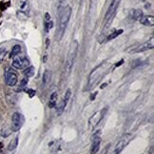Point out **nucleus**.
Here are the masks:
<instances>
[{"label": "nucleus", "mask_w": 154, "mask_h": 154, "mask_svg": "<svg viewBox=\"0 0 154 154\" xmlns=\"http://www.w3.org/2000/svg\"><path fill=\"white\" fill-rule=\"evenodd\" d=\"M123 29H117V31H114V32H112L109 36H108V40H112V39H114V38H116L117 36H119L120 34H122L123 33Z\"/></svg>", "instance_id": "19"}, {"label": "nucleus", "mask_w": 154, "mask_h": 154, "mask_svg": "<svg viewBox=\"0 0 154 154\" xmlns=\"http://www.w3.org/2000/svg\"><path fill=\"white\" fill-rule=\"evenodd\" d=\"M29 61L24 55H16L14 57V60L11 62V67L15 69H25L29 67Z\"/></svg>", "instance_id": "3"}, {"label": "nucleus", "mask_w": 154, "mask_h": 154, "mask_svg": "<svg viewBox=\"0 0 154 154\" xmlns=\"http://www.w3.org/2000/svg\"><path fill=\"white\" fill-rule=\"evenodd\" d=\"M23 116L19 112H14L11 116V131H18L23 124Z\"/></svg>", "instance_id": "7"}, {"label": "nucleus", "mask_w": 154, "mask_h": 154, "mask_svg": "<svg viewBox=\"0 0 154 154\" xmlns=\"http://www.w3.org/2000/svg\"><path fill=\"white\" fill-rule=\"evenodd\" d=\"M70 14H72V8L69 6H66L65 8L62 9V11L59 14V25H58V29H57V37L58 40H60L64 32L66 31L67 25L69 23V20L70 18Z\"/></svg>", "instance_id": "1"}, {"label": "nucleus", "mask_w": 154, "mask_h": 154, "mask_svg": "<svg viewBox=\"0 0 154 154\" xmlns=\"http://www.w3.org/2000/svg\"><path fill=\"white\" fill-rule=\"evenodd\" d=\"M17 81H18V76H17V73L14 72V70L11 68L6 69V70H5L6 84L10 87H14L17 84Z\"/></svg>", "instance_id": "4"}, {"label": "nucleus", "mask_w": 154, "mask_h": 154, "mask_svg": "<svg viewBox=\"0 0 154 154\" xmlns=\"http://www.w3.org/2000/svg\"><path fill=\"white\" fill-rule=\"evenodd\" d=\"M34 73V68L33 67H28L24 70V75L26 77H32Z\"/></svg>", "instance_id": "21"}, {"label": "nucleus", "mask_w": 154, "mask_h": 154, "mask_svg": "<svg viewBox=\"0 0 154 154\" xmlns=\"http://www.w3.org/2000/svg\"><path fill=\"white\" fill-rule=\"evenodd\" d=\"M28 77H25V78H23L21 80V83H20V88H25L26 85L28 84Z\"/></svg>", "instance_id": "24"}, {"label": "nucleus", "mask_w": 154, "mask_h": 154, "mask_svg": "<svg viewBox=\"0 0 154 154\" xmlns=\"http://www.w3.org/2000/svg\"><path fill=\"white\" fill-rule=\"evenodd\" d=\"M120 2H121V0H112L111 1L109 7L108 9V11H106V16H105V23L112 19V17H113V15L115 14V11H116L117 8L119 7Z\"/></svg>", "instance_id": "8"}, {"label": "nucleus", "mask_w": 154, "mask_h": 154, "mask_svg": "<svg viewBox=\"0 0 154 154\" xmlns=\"http://www.w3.org/2000/svg\"><path fill=\"white\" fill-rule=\"evenodd\" d=\"M21 50H22V48H21V46H20V45H15V46H14V47H13V49H11L10 57H11V58H13V57H14V56H16V55H18L19 53L21 52Z\"/></svg>", "instance_id": "17"}, {"label": "nucleus", "mask_w": 154, "mask_h": 154, "mask_svg": "<svg viewBox=\"0 0 154 154\" xmlns=\"http://www.w3.org/2000/svg\"><path fill=\"white\" fill-rule=\"evenodd\" d=\"M6 54H7V49L5 47H1L0 48V63L3 62V60L6 57Z\"/></svg>", "instance_id": "22"}, {"label": "nucleus", "mask_w": 154, "mask_h": 154, "mask_svg": "<svg viewBox=\"0 0 154 154\" xmlns=\"http://www.w3.org/2000/svg\"><path fill=\"white\" fill-rule=\"evenodd\" d=\"M57 99H58V94L56 91H54L51 95V98H50V102H49V108L50 109L55 108V106L57 104Z\"/></svg>", "instance_id": "16"}, {"label": "nucleus", "mask_w": 154, "mask_h": 154, "mask_svg": "<svg viewBox=\"0 0 154 154\" xmlns=\"http://www.w3.org/2000/svg\"><path fill=\"white\" fill-rule=\"evenodd\" d=\"M16 6L20 13H26L29 10V2L28 0H16Z\"/></svg>", "instance_id": "13"}, {"label": "nucleus", "mask_w": 154, "mask_h": 154, "mask_svg": "<svg viewBox=\"0 0 154 154\" xmlns=\"http://www.w3.org/2000/svg\"><path fill=\"white\" fill-rule=\"evenodd\" d=\"M106 110H108V108H105L100 111L96 112L95 114H93L91 117V119L88 120V127H90V128H93L94 127H96L98 124L101 122V120L103 119L106 114Z\"/></svg>", "instance_id": "6"}, {"label": "nucleus", "mask_w": 154, "mask_h": 154, "mask_svg": "<svg viewBox=\"0 0 154 154\" xmlns=\"http://www.w3.org/2000/svg\"><path fill=\"white\" fill-rule=\"evenodd\" d=\"M140 23L144 26H150L152 27L154 25V17L152 15H142L139 19Z\"/></svg>", "instance_id": "12"}, {"label": "nucleus", "mask_w": 154, "mask_h": 154, "mask_svg": "<svg viewBox=\"0 0 154 154\" xmlns=\"http://www.w3.org/2000/svg\"><path fill=\"white\" fill-rule=\"evenodd\" d=\"M28 91H29L28 93L29 94V97H32V96L34 95V94H35V91H34L33 90H29Z\"/></svg>", "instance_id": "25"}, {"label": "nucleus", "mask_w": 154, "mask_h": 154, "mask_svg": "<svg viewBox=\"0 0 154 154\" xmlns=\"http://www.w3.org/2000/svg\"><path fill=\"white\" fill-rule=\"evenodd\" d=\"M77 50H78V43L74 41L72 48H70V51L69 52V55H68V59L66 61V66H65V70H66V74L68 75L70 70H72V67H73V64H74V60H75V57H76V53H77Z\"/></svg>", "instance_id": "2"}, {"label": "nucleus", "mask_w": 154, "mask_h": 154, "mask_svg": "<svg viewBox=\"0 0 154 154\" xmlns=\"http://www.w3.org/2000/svg\"><path fill=\"white\" fill-rule=\"evenodd\" d=\"M17 145H18V137H15L14 139H13L10 142V144L8 146V150L11 151V150L15 149V147L17 146Z\"/></svg>", "instance_id": "18"}, {"label": "nucleus", "mask_w": 154, "mask_h": 154, "mask_svg": "<svg viewBox=\"0 0 154 154\" xmlns=\"http://www.w3.org/2000/svg\"><path fill=\"white\" fill-rule=\"evenodd\" d=\"M153 49V38H151L149 41H147V42L144 43L140 45L139 47H137V49L134 50V52L135 53H138V52H144L146 51H149V50H151Z\"/></svg>", "instance_id": "11"}, {"label": "nucleus", "mask_w": 154, "mask_h": 154, "mask_svg": "<svg viewBox=\"0 0 154 154\" xmlns=\"http://www.w3.org/2000/svg\"><path fill=\"white\" fill-rule=\"evenodd\" d=\"M65 108H66V105H65V104H64V102L62 101V102L60 103V105L58 106V108H57L56 113H57V115H58V116H60V115L63 113V111H64Z\"/></svg>", "instance_id": "23"}, {"label": "nucleus", "mask_w": 154, "mask_h": 154, "mask_svg": "<svg viewBox=\"0 0 154 154\" xmlns=\"http://www.w3.org/2000/svg\"><path fill=\"white\" fill-rule=\"evenodd\" d=\"M129 141V138H128V135L127 136H124L122 137V139L118 142L117 145L115 146V149H114V151H113V154H120L122 152V150L125 149V146L128 145Z\"/></svg>", "instance_id": "9"}, {"label": "nucleus", "mask_w": 154, "mask_h": 154, "mask_svg": "<svg viewBox=\"0 0 154 154\" xmlns=\"http://www.w3.org/2000/svg\"><path fill=\"white\" fill-rule=\"evenodd\" d=\"M104 74V70L101 69V65L96 69H93V72L90 75V79H88V85H90V88H91L94 85L102 79V76Z\"/></svg>", "instance_id": "5"}, {"label": "nucleus", "mask_w": 154, "mask_h": 154, "mask_svg": "<svg viewBox=\"0 0 154 154\" xmlns=\"http://www.w3.org/2000/svg\"><path fill=\"white\" fill-rule=\"evenodd\" d=\"M142 15H143V11H142V10H140V9H132L129 13L130 19H132L134 21L139 20Z\"/></svg>", "instance_id": "14"}, {"label": "nucleus", "mask_w": 154, "mask_h": 154, "mask_svg": "<svg viewBox=\"0 0 154 154\" xmlns=\"http://www.w3.org/2000/svg\"><path fill=\"white\" fill-rule=\"evenodd\" d=\"M100 144H101V137L98 135L94 136L92 139L91 146V154H96L99 151Z\"/></svg>", "instance_id": "10"}, {"label": "nucleus", "mask_w": 154, "mask_h": 154, "mask_svg": "<svg viewBox=\"0 0 154 154\" xmlns=\"http://www.w3.org/2000/svg\"><path fill=\"white\" fill-rule=\"evenodd\" d=\"M2 147H3V146H2V144L0 143V152H1V149H2Z\"/></svg>", "instance_id": "26"}, {"label": "nucleus", "mask_w": 154, "mask_h": 154, "mask_svg": "<svg viewBox=\"0 0 154 154\" xmlns=\"http://www.w3.org/2000/svg\"><path fill=\"white\" fill-rule=\"evenodd\" d=\"M70 96H72V90H70V88H68L67 91H66V93H65V95H64V98H63V100H62V101L64 102V104L66 105V106L68 105V103H69V101Z\"/></svg>", "instance_id": "20"}, {"label": "nucleus", "mask_w": 154, "mask_h": 154, "mask_svg": "<svg viewBox=\"0 0 154 154\" xmlns=\"http://www.w3.org/2000/svg\"><path fill=\"white\" fill-rule=\"evenodd\" d=\"M51 72L49 69H46L44 73H43V77H42V82L45 86H47L51 82Z\"/></svg>", "instance_id": "15"}]
</instances>
